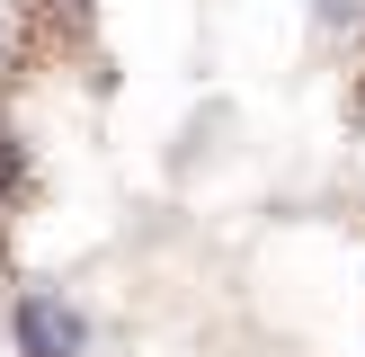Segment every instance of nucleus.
Instances as JSON below:
<instances>
[{"label":"nucleus","instance_id":"f257e3e1","mask_svg":"<svg viewBox=\"0 0 365 357\" xmlns=\"http://www.w3.org/2000/svg\"><path fill=\"white\" fill-rule=\"evenodd\" d=\"M81 313H71V303H53V295H27L18 303V348L27 357H81Z\"/></svg>","mask_w":365,"mask_h":357},{"label":"nucleus","instance_id":"f03ea898","mask_svg":"<svg viewBox=\"0 0 365 357\" xmlns=\"http://www.w3.org/2000/svg\"><path fill=\"white\" fill-rule=\"evenodd\" d=\"M321 18H330V27H339V18H356V0H321Z\"/></svg>","mask_w":365,"mask_h":357},{"label":"nucleus","instance_id":"7ed1b4c3","mask_svg":"<svg viewBox=\"0 0 365 357\" xmlns=\"http://www.w3.org/2000/svg\"><path fill=\"white\" fill-rule=\"evenodd\" d=\"M9 170H18V161H9V152H0V188H9Z\"/></svg>","mask_w":365,"mask_h":357}]
</instances>
